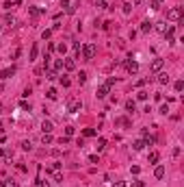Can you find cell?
I'll list each match as a JSON object with an SVG mask.
<instances>
[{"label":"cell","mask_w":184,"mask_h":187,"mask_svg":"<svg viewBox=\"0 0 184 187\" xmlns=\"http://www.w3.org/2000/svg\"><path fill=\"white\" fill-rule=\"evenodd\" d=\"M156 81H158L160 85H167V83H169V74H167V72H160V74H158V79H156Z\"/></svg>","instance_id":"11"},{"label":"cell","mask_w":184,"mask_h":187,"mask_svg":"<svg viewBox=\"0 0 184 187\" xmlns=\"http://www.w3.org/2000/svg\"><path fill=\"white\" fill-rule=\"evenodd\" d=\"M61 85H63V87H69V85H71V81L67 79V76H61Z\"/></svg>","instance_id":"23"},{"label":"cell","mask_w":184,"mask_h":187,"mask_svg":"<svg viewBox=\"0 0 184 187\" xmlns=\"http://www.w3.org/2000/svg\"><path fill=\"white\" fill-rule=\"evenodd\" d=\"M41 141H43V144H52V135H50V133H43Z\"/></svg>","instance_id":"20"},{"label":"cell","mask_w":184,"mask_h":187,"mask_svg":"<svg viewBox=\"0 0 184 187\" xmlns=\"http://www.w3.org/2000/svg\"><path fill=\"white\" fill-rule=\"evenodd\" d=\"M126 109H128V111H130V113L134 111V109H137V104H134V100H128V102H126Z\"/></svg>","instance_id":"19"},{"label":"cell","mask_w":184,"mask_h":187,"mask_svg":"<svg viewBox=\"0 0 184 187\" xmlns=\"http://www.w3.org/2000/svg\"><path fill=\"white\" fill-rule=\"evenodd\" d=\"M54 181H57V183H61V181H63V176H61V172H54Z\"/></svg>","instance_id":"36"},{"label":"cell","mask_w":184,"mask_h":187,"mask_svg":"<svg viewBox=\"0 0 184 187\" xmlns=\"http://www.w3.org/2000/svg\"><path fill=\"white\" fill-rule=\"evenodd\" d=\"M0 187H15V181H13V178H7V181H0Z\"/></svg>","instance_id":"15"},{"label":"cell","mask_w":184,"mask_h":187,"mask_svg":"<svg viewBox=\"0 0 184 187\" xmlns=\"http://www.w3.org/2000/svg\"><path fill=\"white\" fill-rule=\"evenodd\" d=\"M134 185H137V187H145V183H143V181H137Z\"/></svg>","instance_id":"41"},{"label":"cell","mask_w":184,"mask_h":187,"mask_svg":"<svg viewBox=\"0 0 184 187\" xmlns=\"http://www.w3.org/2000/svg\"><path fill=\"white\" fill-rule=\"evenodd\" d=\"M63 68H65V70H67V72H71V70H74V68H76V63H74V59H65V61H63Z\"/></svg>","instance_id":"10"},{"label":"cell","mask_w":184,"mask_h":187,"mask_svg":"<svg viewBox=\"0 0 184 187\" xmlns=\"http://www.w3.org/2000/svg\"><path fill=\"white\" fill-rule=\"evenodd\" d=\"M158 159H160V155H158V152H149L147 161H149V163H158Z\"/></svg>","instance_id":"14"},{"label":"cell","mask_w":184,"mask_h":187,"mask_svg":"<svg viewBox=\"0 0 184 187\" xmlns=\"http://www.w3.org/2000/svg\"><path fill=\"white\" fill-rule=\"evenodd\" d=\"M74 135V126H65V137H71Z\"/></svg>","instance_id":"27"},{"label":"cell","mask_w":184,"mask_h":187,"mask_svg":"<svg viewBox=\"0 0 184 187\" xmlns=\"http://www.w3.org/2000/svg\"><path fill=\"white\" fill-rule=\"evenodd\" d=\"M50 35H52V31H43V33H41L43 39H50Z\"/></svg>","instance_id":"35"},{"label":"cell","mask_w":184,"mask_h":187,"mask_svg":"<svg viewBox=\"0 0 184 187\" xmlns=\"http://www.w3.org/2000/svg\"><path fill=\"white\" fill-rule=\"evenodd\" d=\"M28 13L33 15V18H37V15L41 13V9H37V7H28Z\"/></svg>","instance_id":"17"},{"label":"cell","mask_w":184,"mask_h":187,"mask_svg":"<svg viewBox=\"0 0 184 187\" xmlns=\"http://www.w3.org/2000/svg\"><path fill=\"white\" fill-rule=\"evenodd\" d=\"M80 109H82V102L80 100H74V98H71V100L67 102V111L69 113H78Z\"/></svg>","instance_id":"3"},{"label":"cell","mask_w":184,"mask_h":187,"mask_svg":"<svg viewBox=\"0 0 184 187\" xmlns=\"http://www.w3.org/2000/svg\"><path fill=\"white\" fill-rule=\"evenodd\" d=\"M37 52H39V48L33 46V48H30V61H35V59H37Z\"/></svg>","instance_id":"21"},{"label":"cell","mask_w":184,"mask_h":187,"mask_svg":"<svg viewBox=\"0 0 184 187\" xmlns=\"http://www.w3.org/2000/svg\"><path fill=\"white\" fill-rule=\"evenodd\" d=\"M130 172H132V174H139L141 170H139V166H132V168H130Z\"/></svg>","instance_id":"39"},{"label":"cell","mask_w":184,"mask_h":187,"mask_svg":"<svg viewBox=\"0 0 184 187\" xmlns=\"http://www.w3.org/2000/svg\"><path fill=\"white\" fill-rule=\"evenodd\" d=\"M96 148H98V152H102L104 148H106V139H102V137H100V139H98V144H96Z\"/></svg>","instance_id":"13"},{"label":"cell","mask_w":184,"mask_h":187,"mask_svg":"<svg viewBox=\"0 0 184 187\" xmlns=\"http://www.w3.org/2000/svg\"><path fill=\"white\" fill-rule=\"evenodd\" d=\"M108 89H110V85H108V83L100 85V87H98V98H104V96L108 94Z\"/></svg>","instance_id":"7"},{"label":"cell","mask_w":184,"mask_h":187,"mask_svg":"<svg viewBox=\"0 0 184 187\" xmlns=\"http://www.w3.org/2000/svg\"><path fill=\"white\" fill-rule=\"evenodd\" d=\"M165 37H167V41L169 44H173V35H176V26H169V29H165Z\"/></svg>","instance_id":"5"},{"label":"cell","mask_w":184,"mask_h":187,"mask_svg":"<svg viewBox=\"0 0 184 187\" xmlns=\"http://www.w3.org/2000/svg\"><path fill=\"white\" fill-rule=\"evenodd\" d=\"M54 70H63V61H57V63H54Z\"/></svg>","instance_id":"38"},{"label":"cell","mask_w":184,"mask_h":187,"mask_svg":"<svg viewBox=\"0 0 184 187\" xmlns=\"http://www.w3.org/2000/svg\"><path fill=\"white\" fill-rule=\"evenodd\" d=\"M143 146H145V144H143V141L141 139H139V141H134V144H132V148H134V150H141V148Z\"/></svg>","instance_id":"29"},{"label":"cell","mask_w":184,"mask_h":187,"mask_svg":"<svg viewBox=\"0 0 184 187\" xmlns=\"http://www.w3.org/2000/svg\"><path fill=\"white\" fill-rule=\"evenodd\" d=\"M57 50H59L61 54H65V52H67V46H65V44H59V46H57Z\"/></svg>","instance_id":"28"},{"label":"cell","mask_w":184,"mask_h":187,"mask_svg":"<svg viewBox=\"0 0 184 187\" xmlns=\"http://www.w3.org/2000/svg\"><path fill=\"white\" fill-rule=\"evenodd\" d=\"M126 70H128L130 74H134L137 70H139V63H137V61H128V63H126Z\"/></svg>","instance_id":"8"},{"label":"cell","mask_w":184,"mask_h":187,"mask_svg":"<svg viewBox=\"0 0 184 187\" xmlns=\"http://www.w3.org/2000/svg\"><path fill=\"white\" fill-rule=\"evenodd\" d=\"M52 128H54L52 122H50V120H43V124H41V131H43V133H52Z\"/></svg>","instance_id":"9"},{"label":"cell","mask_w":184,"mask_h":187,"mask_svg":"<svg viewBox=\"0 0 184 187\" xmlns=\"http://www.w3.org/2000/svg\"><path fill=\"white\" fill-rule=\"evenodd\" d=\"M46 96L50 98V100H54V98H57V89H48V91H46Z\"/></svg>","instance_id":"25"},{"label":"cell","mask_w":184,"mask_h":187,"mask_svg":"<svg viewBox=\"0 0 184 187\" xmlns=\"http://www.w3.org/2000/svg\"><path fill=\"white\" fill-rule=\"evenodd\" d=\"M37 187H50V183L43 181V178H37Z\"/></svg>","instance_id":"26"},{"label":"cell","mask_w":184,"mask_h":187,"mask_svg":"<svg viewBox=\"0 0 184 187\" xmlns=\"http://www.w3.org/2000/svg\"><path fill=\"white\" fill-rule=\"evenodd\" d=\"M180 18H182V7H173V9H169V13H167V20L178 22Z\"/></svg>","instance_id":"2"},{"label":"cell","mask_w":184,"mask_h":187,"mask_svg":"<svg viewBox=\"0 0 184 187\" xmlns=\"http://www.w3.org/2000/svg\"><path fill=\"white\" fill-rule=\"evenodd\" d=\"M85 81H87V72H80L78 74V83H85Z\"/></svg>","instance_id":"33"},{"label":"cell","mask_w":184,"mask_h":187,"mask_svg":"<svg viewBox=\"0 0 184 187\" xmlns=\"http://www.w3.org/2000/svg\"><path fill=\"white\" fill-rule=\"evenodd\" d=\"M113 187H126V183H124V181H119V183H115Z\"/></svg>","instance_id":"40"},{"label":"cell","mask_w":184,"mask_h":187,"mask_svg":"<svg viewBox=\"0 0 184 187\" xmlns=\"http://www.w3.org/2000/svg\"><path fill=\"white\" fill-rule=\"evenodd\" d=\"M134 2H137V4H141V2H143V0H134Z\"/></svg>","instance_id":"42"},{"label":"cell","mask_w":184,"mask_h":187,"mask_svg":"<svg viewBox=\"0 0 184 187\" xmlns=\"http://www.w3.org/2000/svg\"><path fill=\"white\" fill-rule=\"evenodd\" d=\"M130 11H132V4H130V2H124V13L128 15Z\"/></svg>","instance_id":"30"},{"label":"cell","mask_w":184,"mask_h":187,"mask_svg":"<svg viewBox=\"0 0 184 187\" xmlns=\"http://www.w3.org/2000/svg\"><path fill=\"white\" fill-rule=\"evenodd\" d=\"M96 4L100 9H108V0H96Z\"/></svg>","instance_id":"18"},{"label":"cell","mask_w":184,"mask_h":187,"mask_svg":"<svg viewBox=\"0 0 184 187\" xmlns=\"http://www.w3.org/2000/svg\"><path fill=\"white\" fill-rule=\"evenodd\" d=\"M96 135V128H85V137H93Z\"/></svg>","instance_id":"32"},{"label":"cell","mask_w":184,"mask_h":187,"mask_svg":"<svg viewBox=\"0 0 184 187\" xmlns=\"http://www.w3.org/2000/svg\"><path fill=\"white\" fill-rule=\"evenodd\" d=\"M137 98H139V100H147V94H145V91H139Z\"/></svg>","instance_id":"34"},{"label":"cell","mask_w":184,"mask_h":187,"mask_svg":"<svg viewBox=\"0 0 184 187\" xmlns=\"http://www.w3.org/2000/svg\"><path fill=\"white\" fill-rule=\"evenodd\" d=\"M154 176H156V178H163V176H165V166H156Z\"/></svg>","instance_id":"12"},{"label":"cell","mask_w":184,"mask_h":187,"mask_svg":"<svg viewBox=\"0 0 184 187\" xmlns=\"http://www.w3.org/2000/svg\"><path fill=\"white\" fill-rule=\"evenodd\" d=\"M156 2H163V0H156Z\"/></svg>","instance_id":"44"},{"label":"cell","mask_w":184,"mask_h":187,"mask_svg":"<svg viewBox=\"0 0 184 187\" xmlns=\"http://www.w3.org/2000/svg\"><path fill=\"white\" fill-rule=\"evenodd\" d=\"M96 52H98V48H96V44H87L85 48H82V57L87 59V61H91L93 57H96Z\"/></svg>","instance_id":"1"},{"label":"cell","mask_w":184,"mask_h":187,"mask_svg":"<svg viewBox=\"0 0 184 187\" xmlns=\"http://www.w3.org/2000/svg\"><path fill=\"white\" fill-rule=\"evenodd\" d=\"M0 113H2V102H0Z\"/></svg>","instance_id":"43"},{"label":"cell","mask_w":184,"mask_h":187,"mask_svg":"<svg viewBox=\"0 0 184 187\" xmlns=\"http://www.w3.org/2000/svg\"><path fill=\"white\" fill-rule=\"evenodd\" d=\"M163 65H165L163 59H154V61L149 63V70H152V72H160V70H163Z\"/></svg>","instance_id":"4"},{"label":"cell","mask_w":184,"mask_h":187,"mask_svg":"<svg viewBox=\"0 0 184 187\" xmlns=\"http://www.w3.org/2000/svg\"><path fill=\"white\" fill-rule=\"evenodd\" d=\"M141 31L143 33H149V31H152V22H143V24H141Z\"/></svg>","instance_id":"16"},{"label":"cell","mask_w":184,"mask_h":187,"mask_svg":"<svg viewBox=\"0 0 184 187\" xmlns=\"http://www.w3.org/2000/svg\"><path fill=\"white\" fill-rule=\"evenodd\" d=\"M46 79H48V81H54V79H57V72H54V70H48Z\"/></svg>","instance_id":"24"},{"label":"cell","mask_w":184,"mask_h":187,"mask_svg":"<svg viewBox=\"0 0 184 187\" xmlns=\"http://www.w3.org/2000/svg\"><path fill=\"white\" fill-rule=\"evenodd\" d=\"M4 22H7V26H15V18H13V15H7Z\"/></svg>","instance_id":"22"},{"label":"cell","mask_w":184,"mask_h":187,"mask_svg":"<svg viewBox=\"0 0 184 187\" xmlns=\"http://www.w3.org/2000/svg\"><path fill=\"white\" fill-rule=\"evenodd\" d=\"M22 148H24V150H30V141H22Z\"/></svg>","instance_id":"37"},{"label":"cell","mask_w":184,"mask_h":187,"mask_svg":"<svg viewBox=\"0 0 184 187\" xmlns=\"http://www.w3.org/2000/svg\"><path fill=\"white\" fill-rule=\"evenodd\" d=\"M13 74H15V68H4L2 72H0V79H2V81H7V79H11Z\"/></svg>","instance_id":"6"},{"label":"cell","mask_w":184,"mask_h":187,"mask_svg":"<svg viewBox=\"0 0 184 187\" xmlns=\"http://www.w3.org/2000/svg\"><path fill=\"white\" fill-rule=\"evenodd\" d=\"M173 87H176V91H182V89H184V81H178Z\"/></svg>","instance_id":"31"}]
</instances>
